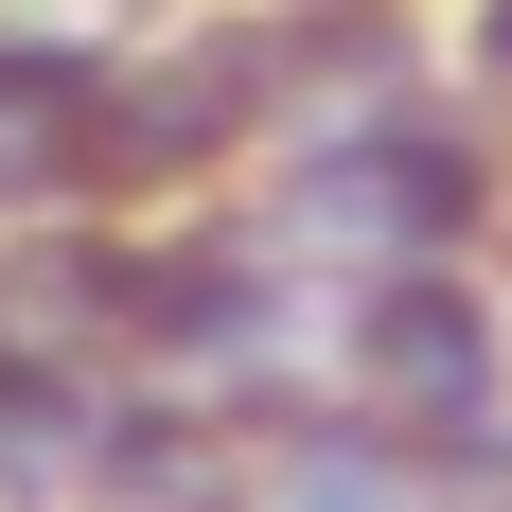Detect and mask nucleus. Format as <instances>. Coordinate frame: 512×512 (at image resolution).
I'll use <instances>...</instances> for the list:
<instances>
[{
	"instance_id": "f257e3e1",
	"label": "nucleus",
	"mask_w": 512,
	"mask_h": 512,
	"mask_svg": "<svg viewBox=\"0 0 512 512\" xmlns=\"http://www.w3.org/2000/svg\"><path fill=\"white\" fill-rule=\"evenodd\" d=\"M495 71H512V18H495Z\"/></svg>"
}]
</instances>
